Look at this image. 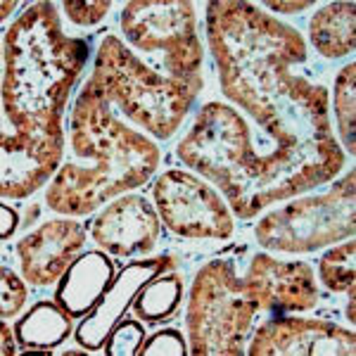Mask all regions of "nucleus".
Returning a JSON list of instances; mask_svg holds the SVG:
<instances>
[{"mask_svg":"<svg viewBox=\"0 0 356 356\" xmlns=\"http://www.w3.org/2000/svg\"><path fill=\"white\" fill-rule=\"evenodd\" d=\"M209 41L221 69L223 93L266 122L285 90L290 62H302L300 33L245 3L209 5Z\"/></svg>","mask_w":356,"mask_h":356,"instance_id":"f257e3e1","label":"nucleus"},{"mask_svg":"<svg viewBox=\"0 0 356 356\" xmlns=\"http://www.w3.org/2000/svg\"><path fill=\"white\" fill-rule=\"evenodd\" d=\"M3 354H15V347H13V340H10V332H8V325H3Z\"/></svg>","mask_w":356,"mask_h":356,"instance_id":"393cba45","label":"nucleus"},{"mask_svg":"<svg viewBox=\"0 0 356 356\" xmlns=\"http://www.w3.org/2000/svg\"><path fill=\"white\" fill-rule=\"evenodd\" d=\"M354 3H332L312 19V41L321 55L342 57L354 50Z\"/></svg>","mask_w":356,"mask_h":356,"instance_id":"4468645a","label":"nucleus"},{"mask_svg":"<svg viewBox=\"0 0 356 356\" xmlns=\"http://www.w3.org/2000/svg\"><path fill=\"white\" fill-rule=\"evenodd\" d=\"M354 349V335L332 323L302 318H275L261 325L250 347L252 356L264 354H349Z\"/></svg>","mask_w":356,"mask_h":356,"instance_id":"6e6552de","label":"nucleus"},{"mask_svg":"<svg viewBox=\"0 0 356 356\" xmlns=\"http://www.w3.org/2000/svg\"><path fill=\"white\" fill-rule=\"evenodd\" d=\"M171 257H162V259H143L136 261L131 266H126L117 278L112 280V288L102 297V302L97 304V309L88 318L81 323L76 337L83 347L97 349L107 337L112 335V330L119 325V318L129 309V304L134 302V297L140 292L143 285L157 273H162V268L171 266Z\"/></svg>","mask_w":356,"mask_h":356,"instance_id":"f8f14e48","label":"nucleus"},{"mask_svg":"<svg viewBox=\"0 0 356 356\" xmlns=\"http://www.w3.org/2000/svg\"><path fill=\"white\" fill-rule=\"evenodd\" d=\"M347 316L354 323V288H349V312H347Z\"/></svg>","mask_w":356,"mask_h":356,"instance_id":"a878e982","label":"nucleus"},{"mask_svg":"<svg viewBox=\"0 0 356 356\" xmlns=\"http://www.w3.org/2000/svg\"><path fill=\"white\" fill-rule=\"evenodd\" d=\"M159 214L166 226L188 238H228L233 219L209 188L197 178L169 171L154 186Z\"/></svg>","mask_w":356,"mask_h":356,"instance_id":"0eeeda50","label":"nucleus"},{"mask_svg":"<svg viewBox=\"0 0 356 356\" xmlns=\"http://www.w3.org/2000/svg\"><path fill=\"white\" fill-rule=\"evenodd\" d=\"M354 76L356 67L349 65L342 69V74L337 76V88H335V112H337V124H340V134L344 145L349 147V152L354 154Z\"/></svg>","mask_w":356,"mask_h":356,"instance_id":"a211bd4d","label":"nucleus"},{"mask_svg":"<svg viewBox=\"0 0 356 356\" xmlns=\"http://www.w3.org/2000/svg\"><path fill=\"white\" fill-rule=\"evenodd\" d=\"M159 219L150 204L140 197L117 200L93 223V238L112 254L131 257L138 252H150L157 243Z\"/></svg>","mask_w":356,"mask_h":356,"instance_id":"9d476101","label":"nucleus"},{"mask_svg":"<svg viewBox=\"0 0 356 356\" xmlns=\"http://www.w3.org/2000/svg\"><path fill=\"white\" fill-rule=\"evenodd\" d=\"M138 354H171V356H181L186 354L181 335L174 330H159L150 342L145 344V349H140Z\"/></svg>","mask_w":356,"mask_h":356,"instance_id":"4be33fe9","label":"nucleus"},{"mask_svg":"<svg viewBox=\"0 0 356 356\" xmlns=\"http://www.w3.org/2000/svg\"><path fill=\"white\" fill-rule=\"evenodd\" d=\"M90 83L105 100H117L134 122L159 138L174 134L197 93L193 86L154 74L122 48L117 38L102 43Z\"/></svg>","mask_w":356,"mask_h":356,"instance_id":"7ed1b4c3","label":"nucleus"},{"mask_svg":"<svg viewBox=\"0 0 356 356\" xmlns=\"http://www.w3.org/2000/svg\"><path fill=\"white\" fill-rule=\"evenodd\" d=\"M69 316L55 307V304H36L26 318L17 325V337L24 347L31 349H48L53 344L62 342L69 335Z\"/></svg>","mask_w":356,"mask_h":356,"instance_id":"2eb2a0df","label":"nucleus"},{"mask_svg":"<svg viewBox=\"0 0 356 356\" xmlns=\"http://www.w3.org/2000/svg\"><path fill=\"white\" fill-rule=\"evenodd\" d=\"M110 10V3H65V13L76 24H97Z\"/></svg>","mask_w":356,"mask_h":356,"instance_id":"412c9836","label":"nucleus"},{"mask_svg":"<svg viewBox=\"0 0 356 356\" xmlns=\"http://www.w3.org/2000/svg\"><path fill=\"white\" fill-rule=\"evenodd\" d=\"M321 278L335 292L354 288V240L337 250H330L321 259Z\"/></svg>","mask_w":356,"mask_h":356,"instance_id":"f3484780","label":"nucleus"},{"mask_svg":"<svg viewBox=\"0 0 356 356\" xmlns=\"http://www.w3.org/2000/svg\"><path fill=\"white\" fill-rule=\"evenodd\" d=\"M13 8H15V3H3V19L8 17V13H13Z\"/></svg>","mask_w":356,"mask_h":356,"instance_id":"bb28decb","label":"nucleus"},{"mask_svg":"<svg viewBox=\"0 0 356 356\" xmlns=\"http://www.w3.org/2000/svg\"><path fill=\"white\" fill-rule=\"evenodd\" d=\"M24 302H26V288L22 285V280L10 268H3V318L15 316L24 307Z\"/></svg>","mask_w":356,"mask_h":356,"instance_id":"aec40b11","label":"nucleus"},{"mask_svg":"<svg viewBox=\"0 0 356 356\" xmlns=\"http://www.w3.org/2000/svg\"><path fill=\"white\" fill-rule=\"evenodd\" d=\"M143 342V325L136 321H126V323L117 325L107 342V354L119 356V354H138Z\"/></svg>","mask_w":356,"mask_h":356,"instance_id":"6ab92c4d","label":"nucleus"},{"mask_svg":"<svg viewBox=\"0 0 356 356\" xmlns=\"http://www.w3.org/2000/svg\"><path fill=\"white\" fill-rule=\"evenodd\" d=\"M266 5L273 10H280V13H300V10L312 5V0H302V3H266Z\"/></svg>","mask_w":356,"mask_h":356,"instance_id":"5701e85b","label":"nucleus"},{"mask_svg":"<svg viewBox=\"0 0 356 356\" xmlns=\"http://www.w3.org/2000/svg\"><path fill=\"white\" fill-rule=\"evenodd\" d=\"M3 216H5V221H3V238H8V235L15 231V211H10L8 207H3Z\"/></svg>","mask_w":356,"mask_h":356,"instance_id":"b1692460","label":"nucleus"},{"mask_svg":"<svg viewBox=\"0 0 356 356\" xmlns=\"http://www.w3.org/2000/svg\"><path fill=\"white\" fill-rule=\"evenodd\" d=\"M243 283L257 307L271 309L275 314L285 309L304 312L316 302L314 275L307 264H280L271 257L259 254L252 261Z\"/></svg>","mask_w":356,"mask_h":356,"instance_id":"1a4fd4ad","label":"nucleus"},{"mask_svg":"<svg viewBox=\"0 0 356 356\" xmlns=\"http://www.w3.org/2000/svg\"><path fill=\"white\" fill-rule=\"evenodd\" d=\"M112 261L107 259V254L88 252L65 271V280L57 290V302L72 316L88 314L100 302L107 285H112Z\"/></svg>","mask_w":356,"mask_h":356,"instance_id":"ddd939ff","label":"nucleus"},{"mask_svg":"<svg viewBox=\"0 0 356 356\" xmlns=\"http://www.w3.org/2000/svg\"><path fill=\"white\" fill-rule=\"evenodd\" d=\"M86 240L76 221H50L41 231L22 240V268L33 285H48L60 278Z\"/></svg>","mask_w":356,"mask_h":356,"instance_id":"9b49d317","label":"nucleus"},{"mask_svg":"<svg viewBox=\"0 0 356 356\" xmlns=\"http://www.w3.org/2000/svg\"><path fill=\"white\" fill-rule=\"evenodd\" d=\"M257 309L231 264H209L195 280L188 314L193 354H240Z\"/></svg>","mask_w":356,"mask_h":356,"instance_id":"20e7f679","label":"nucleus"},{"mask_svg":"<svg viewBox=\"0 0 356 356\" xmlns=\"http://www.w3.org/2000/svg\"><path fill=\"white\" fill-rule=\"evenodd\" d=\"M354 233V171L330 195L309 197L266 216L257 238L264 247L309 252Z\"/></svg>","mask_w":356,"mask_h":356,"instance_id":"423d86ee","label":"nucleus"},{"mask_svg":"<svg viewBox=\"0 0 356 356\" xmlns=\"http://www.w3.org/2000/svg\"><path fill=\"white\" fill-rule=\"evenodd\" d=\"M181 292L183 283L176 273H157L140 288V295L136 300V314L145 321L169 318L181 302Z\"/></svg>","mask_w":356,"mask_h":356,"instance_id":"dca6fc26","label":"nucleus"},{"mask_svg":"<svg viewBox=\"0 0 356 356\" xmlns=\"http://www.w3.org/2000/svg\"><path fill=\"white\" fill-rule=\"evenodd\" d=\"M124 33L140 50H164L171 79L200 90V48L191 3H129L122 17Z\"/></svg>","mask_w":356,"mask_h":356,"instance_id":"39448f33","label":"nucleus"},{"mask_svg":"<svg viewBox=\"0 0 356 356\" xmlns=\"http://www.w3.org/2000/svg\"><path fill=\"white\" fill-rule=\"evenodd\" d=\"M74 147L79 154L97 157V164L86 171L69 164L60 171L48 193V204L65 214L93 211L110 195L140 186L159 159L152 143L114 122L107 100L93 83L86 86L74 110Z\"/></svg>","mask_w":356,"mask_h":356,"instance_id":"f03ea898","label":"nucleus"}]
</instances>
